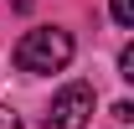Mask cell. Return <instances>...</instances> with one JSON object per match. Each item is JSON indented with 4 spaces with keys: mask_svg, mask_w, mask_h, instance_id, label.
Listing matches in <instances>:
<instances>
[{
    "mask_svg": "<svg viewBox=\"0 0 134 129\" xmlns=\"http://www.w3.org/2000/svg\"><path fill=\"white\" fill-rule=\"evenodd\" d=\"M72 36L62 31V26H36V31H26L16 41V67L21 72H36V78H47V72H62L67 62H72Z\"/></svg>",
    "mask_w": 134,
    "mask_h": 129,
    "instance_id": "1",
    "label": "cell"
},
{
    "mask_svg": "<svg viewBox=\"0 0 134 129\" xmlns=\"http://www.w3.org/2000/svg\"><path fill=\"white\" fill-rule=\"evenodd\" d=\"M108 16L119 26H134V0H108Z\"/></svg>",
    "mask_w": 134,
    "mask_h": 129,
    "instance_id": "3",
    "label": "cell"
},
{
    "mask_svg": "<svg viewBox=\"0 0 134 129\" xmlns=\"http://www.w3.org/2000/svg\"><path fill=\"white\" fill-rule=\"evenodd\" d=\"M93 119V88L88 83H67L47 109V129H88Z\"/></svg>",
    "mask_w": 134,
    "mask_h": 129,
    "instance_id": "2",
    "label": "cell"
},
{
    "mask_svg": "<svg viewBox=\"0 0 134 129\" xmlns=\"http://www.w3.org/2000/svg\"><path fill=\"white\" fill-rule=\"evenodd\" d=\"M119 78H124V83H134V47H124V52H119Z\"/></svg>",
    "mask_w": 134,
    "mask_h": 129,
    "instance_id": "4",
    "label": "cell"
},
{
    "mask_svg": "<svg viewBox=\"0 0 134 129\" xmlns=\"http://www.w3.org/2000/svg\"><path fill=\"white\" fill-rule=\"evenodd\" d=\"M0 129H21V114H16V109H5V103H0Z\"/></svg>",
    "mask_w": 134,
    "mask_h": 129,
    "instance_id": "5",
    "label": "cell"
}]
</instances>
